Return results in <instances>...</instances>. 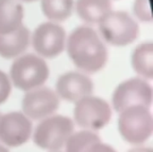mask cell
I'll return each instance as SVG.
<instances>
[{
    "label": "cell",
    "mask_w": 153,
    "mask_h": 152,
    "mask_svg": "<svg viewBox=\"0 0 153 152\" xmlns=\"http://www.w3.org/2000/svg\"><path fill=\"white\" fill-rule=\"evenodd\" d=\"M67 51L74 65L93 73L101 70L108 60V50L98 33L89 26H80L67 39Z\"/></svg>",
    "instance_id": "6da1fadb"
},
{
    "label": "cell",
    "mask_w": 153,
    "mask_h": 152,
    "mask_svg": "<svg viewBox=\"0 0 153 152\" xmlns=\"http://www.w3.org/2000/svg\"><path fill=\"white\" fill-rule=\"evenodd\" d=\"M11 77L18 89L30 91L46 82L48 77V68L42 58L28 54L18 57L13 62Z\"/></svg>",
    "instance_id": "7a4b0ae2"
},
{
    "label": "cell",
    "mask_w": 153,
    "mask_h": 152,
    "mask_svg": "<svg viewBox=\"0 0 153 152\" xmlns=\"http://www.w3.org/2000/svg\"><path fill=\"white\" fill-rule=\"evenodd\" d=\"M118 128L123 138L132 144L145 142L152 133L153 120L149 108L130 107L120 113Z\"/></svg>",
    "instance_id": "3957f363"
},
{
    "label": "cell",
    "mask_w": 153,
    "mask_h": 152,
    "mask_svg": "<svg viewBox=\"0 0 153 152\" xmlns=\"http://www.w3.org/2000/svg\"><path fill=\"white\" fill-rule=\"evenodd\" d=\"M99 24L101 35L113 46H126L134 42L139 33L135 20L124 11H111Z\"/></svg>",
    "instance_id": "277c9868"
},
{
    "label": "cell",
    "mask_w": 153,
    "mask_h": 152,
    "mask_svg": "<svg viewBox=\"0 0 153 152\" xmlns=\"http://www.w3.org/2000/svg\"><path fill=\"white\" fill-rule=\"evenodd\" d=\"M74 133V123L65 116H56L46 118L36 128L34 142L40 148L58 151Z\"/></svg>",
    "instance_id": "5b68a950"
},
{
    "label": "cell",
    "mask_w": 153,
    "mask_h": 152,
    "mask_svg": "<svg viewBox=\"0 0 153 152\" xmlns=\"http://www.w3.org/2000/svg\"><path fill=\"white\" fill-rule=\"evenodd\" d=\"M152 101V90L145 81L134 78L126 81L118 85L113 95L114 108L121 113L125 109L142 106L149 108Z\"/></svg>",
    "instance_id": "8992f818"
},
{
    "label": "cell",
    "mask_w": 153,
    "mask_h": 152,
    "mask_svg": "<svg viewBox=\"0 0 153 152\" xmlns=\"http://www.w3.org/2000/svg\"><path fill=\"white\" fill-rule=\"evenodd\" d=\"M74 118L80 127L99 130L110 121L111 109L105 100L89 96L76 102Z\"/></svg>",
    "instance_id": "52a82bcc"
},
{
    "label": "cell",
    "mask_w": 153,
    "mask_h": 152,
    "mask_svg": "<svg viewBox=\"0 0 153 152\" xmlns=\"http://www.w3.org/2000/svg\"><path fill=\"white\" fill-rule=\"evenodd\" d=\"M65 31L56 22H48L39 25L32 34L34 49L42 56L52 58L65 48Z\"/></svg>",
    "instance_id": "ba28073f"
},
{
    "label": "cell",
    "mask_w": 153,
    "mask_h": 152,
    "mask_svg": "<svg viewBox=\"0 0 153 152\" xmlns=\"http://www.w3.org/2000/svg\"><path fill=\"white\" fill-rule=\"evenodd\" d=\"M59 106L57 95L48 88L35 89L28 92L22 100L24 114L33 119L39 120L51 116Z\"/></svg>",
    "instance_id": "9c48e42d"
},
{
    "label": "cell",
    "mask_w": 153,
    "mask_h": 152,
    "mask_svg": "<svg viewBox=\"0 0 153 152\" xmlns=\"http://www.w3.org/2000/svg\"><path fill=\"white\" fill-rule=\"evenodd\" d=\"M31 134V124L22 113L12 112L0 117V141L11 147L25 143Z\"/></svg>",
    "instance_id": "30bf717a"
},
{
    "label": "cell",
    "mask_w": 153,
    "mask_h": 152,
    "mask_svg": "<svg viewBox=\"0 0 153 152\" xmlns=\"http://www.w3.org/2000/svg\"><path fill=\"white\" fill-rule=\"evenodd\" d=\"M56 91L62 99L71 102H78L91 95L93 83L86 75L70 72L59 77L56 82Z\"/></svg>",
    "instance_id": "8fae6325"
},
{
    "label": "cell",
    "mask_w": 153,
    "mask_h": 152,
    "mask_svg": "<svg viewBox=\"0 0 153 152\" xmlns=\"http://www.w3.org/2000/svg\"><path fill=\"white\" fill-rule=\"evenodd\" d=\"M30 43V31L21 26L13 32L0 34V56L4 58H13L26 50Z\"/></svg>",
    "instance_id": "7c38bea8"
},
{
    "label": "cell",
    "mask_w": 153,
    "mask_h": 152,
    "mask_svg": "<svg viewBox=\"0 0 153 152\" xmlns=\"http://www.w3.org/2000/svg\"><path fill=\"white\" fill-rule=\"evenodd\" d=\"M24 10L18 0H0V34L13 32L21 26Z\"/></svg>",
    "instance_id": "4fadbf2b"
},
{
    "label": "cell",
    "mask_w": 153,
    "mask_h": 152,
    "mask_svg": "<svg viewBox=\"0 0 153 152\" xmlns=\"http://www.w3.org/2000/svg\"><path fill=\"white\" fill-rule=\"evenodd\" d=\"M75 8L84 22L99 23L112 11V3L111 0H77Z\"/></svg>",
    "instance_id": "5bb4252c"
},
{
    "label": "cell",
    "mask_w": 153,
    "mask_h": 152,
    "mask_svg": "<svg viewBox=\"0 0 153 152\" xmlns=\"http://www.w3.org/2000/svg\"><path fill=\"white\" fill-rule=\"evenodd\" d=\"M132 65L136 73L147 79L153 77V44L145 42L138 46L133 56Z\"/></svg>",
    "instance_id": "9a60e30c"
},
{
    "label": "cell",
    "mask_w": 153,
    "mask_h": 152,
    "mask_svg": "<svg viewBox=\"0 0 153 152\" xmlns=\"http://www.w3.org/2000/svg\"><path fill=\"white\" fill-rule=\"evenodd\" d=\"M74 0H41V9L44 15L54 22H62L70 17Z\"/></svg>",
    "instance_id": "2e32d148"
},
{
    "label": "cell",
    "mask_w": 153,
    "mask_h": 152,
    "mask_svg": "<svg viewBox=\"0 0 153 152\" xmlns=\"http://www.w3.org/2000/svg\"><path fill=\"white\" fill-rule=\"evenodd\" d=\"M100 142L99 135L90 131H82L72 134L66 142L67 152H83L89 146Z\"/></svg>",
    "instance_id": "e0dca14e"
},
{
    "label": "cell",
    "mask_w": 153,
    "mask_h": 152,
    "mask_svg": "<svg viewBox=\"0 0 153 152\" xmlns=\"http://www.w3.org/2000/svg\"><path fill=\"white\" fill-rule=\"evenodd\" d=\"M134 13L140 21L152 22V15L150 5V0H134Z\"/></svg>",
    "instance_id": "ac0fdd59"
},
{
    "label": "cell",
    "mask_w": 153,
    "mask_h": 152,
    "mask_svg": "<svg viewBox=\"0 0 153 152\" xmlns=\"http://www.w3.org/2000/svg\"><path fill=\"white\" fill-rule=\"evenodd\" d=\"M11 92V83L7 75L0 71V104L4 103Z\"/></svg>",
    "instance_id": "d6986e66"
},
{
    "label": "cell",
    "mask_w": 153,
    "mask_h": 152,
    "mask_svg": "<svg viewBox=\"0 0 153 152\" xmlns=\"http://www.w3.org/2000/svg\"><path fill=\"white\" fill-rule=\"evenodd\" d=\"M83 152H116L115 150L107 145L102 143L101 142H96L94 144H91V146H89Z\"/></svg>",
    "instance_id": "ffe728a7"
},
{
    "label": "cell",
    "mask_w": 153,
    "mask_h": 152,
    "mask_svg": "<svg viewBox=\"0 0 153 152\" xmlns=\"http://www.w3.org/2000/svg\"><path fill=\"white\" fill-rule=\"evenodd\" d=\"M128 152H153L152 149L150 148H135L133 149Z\"/></svg>",
    "instance_id": "44dd1931"
},
{
    "label": "cell",
    "mask_w": 153,
    "mask_h": 152,
    "mask_svg": "<svg viewBox=\"0 0 153 152\" xmlns=\"http://www.w3.org/2000/svg\"><path fill=\"white\" fill-rule=\"evenodd\" d=\"M0 152H9L4 147H3V146H1L0 145Z\"/></svg>",
    "instance_id": "7402d4cb"
},
{
    "label": "cell",
    "mask_w": 153,
    "mask_h": 152,
    "mask_svg": "<svg viewBox=\"0 0 153 152\" xmlns=\"http://www.w3.org/2000/svg\"><path fill=\"white\" fill-rule=\"evenodd\" d=\"M22 1H25V2H32V1H35V0H22Z\"/></svg>",
    "instance_id": "603a6c76"
},
{
    "label": "cell",
    "mask_w": 153,
    "mask_h": 152,
    "mask_svg": "<svg viewBox=\"0 0 153 152\" xmlns=\"http://www.w3.org/2000/svg\"><path fill=\"white\" fill-rule=\"evenodd\" d=\"M52 152H61V151H52Z\"/></svg>",
    "instance_id": "cb8c5ba5"
},
{
    "label": "cell",
    "mask_w": 153,
    "mask_h": 152,
    "mask_svg": "<svg viewBox=\"0 0 153 152\" xmlns=\"http://www.w3.org/2000/svg\"><path fill=\"white\" fill-rule=\"evenodd\" d=\"M0 117H1V115H0Z\"/></svg>",
    "instance_id": "d4e9b609"
}]
</instances>
